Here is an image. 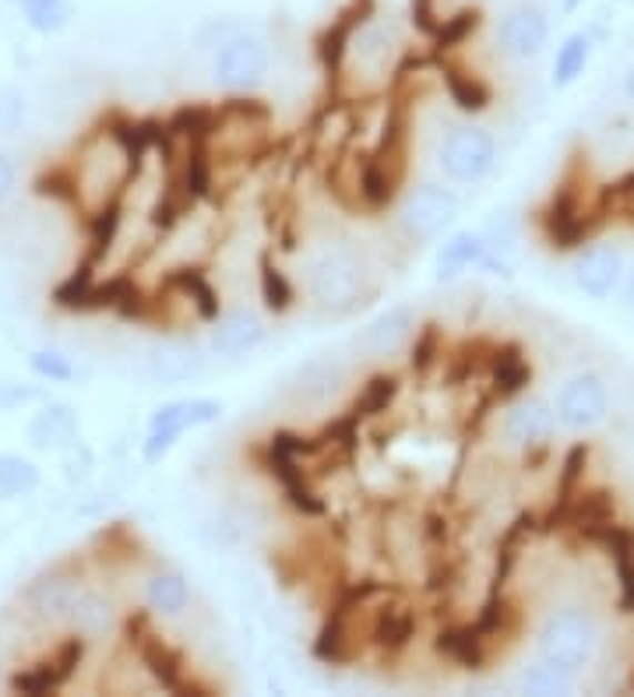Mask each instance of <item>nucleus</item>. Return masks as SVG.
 Listing matches in <instances>:
<instances>
[{"label": "nucleus", "instance_id": "37", "mask_svg": "<svg viewBox=\"0 0 634 697\" xmlns=\"http://www.w3.org/2000/svg\"><path fill=\"white\" fill-rule=\"evenodd\" d=\"M621 290H624V303H627L631 311H634V269L624 275V285H621Z\"/></svg>", "mask_w": 634, "mask_h": 697}, {"label": "nucleus", "instance_id": "25", "mask_svg": "<svg viewBox=\"0 0 634 697\" xmlns=\"http://www.w3.org/2000/svg\"><path fill=\"white\" fill-rule=\"evenodd\" d=\"M441 81H444V89L447 95H452V102L462 110V113H483L490 110V89H486V81L476 78V74H465L452 64H444L441 68Z\"/></svg>", "mask_w": 634, "mask_h": 697}, {"label": "nucleus", "instance_id": "9", "mask_svg": "<svg viewBox=\"0 0 634 697\" xmlns=\"http://www.w3.org/2000/svg\"><path fill=\"white\" fill-rule=\"evenodd\" d=\"M81 659H85V638H81V634H74V638L57 645V651L50 655V659L36 663V666H29L22 673H14L11 676V690L14 694H29V697L53 694V690H60L78 673Z\"/></svg>", "mask_w": 634, "mask_h": 697}, {"label": "nucleus", "instance_id": "24", "mask_svg": "<svg viewBox=\"0 0 634 697\" xmlns=\"http://www.w3.org/2000/svg\"><path fill=\"white\" fill-rule=\"evenodd\" d=\"M11 4L22 11L26 26L39 36H57L71 26L74 4L71 0H11Z\"/></svg>", "mask_w": 634, "mask_h": 697}, {"label": "nucleus", "instance_id": "2", "mask_svg": "<svg viewBox=\"0 0 634 697\" xmlns=\"http://www.w3.org/2000/svg\"><path fill=\"white\" fill-rule=\"evenodd\" d=\"M536 651L540 659L561 666L564 673L578 676L582 669L592 666L600 651V627L578 606H564L557 613H550L536 634Z\"/></svg>", "mask_w": 634, "mask_h": 697}, {"label": "nucleus", "instance_id": "34", "mask_svg": "<svg viewBox=\"0 0 634 697\" xmlns=\"http://www.w3.org/2000/svg\"><path fill=\"white\" fill-rule=\"evenodd\" d=\"M39 392L29 384H18V381H0V413H14V408H22L26 402H36Z\"/></svg>", "mask_w": 634, "mask_h": 697}, {"label": "nucleus", "instance_id": "15", "mask_svg": "<svg viewBox=\"0 0 634 697\" xmlns=\"http://www.w3.org/2000/svg\"><path fill=\"white\" fill-rule=\"evenodd\" d=\"M416 638V609L405 606L399 599H388L378 606L371 627H366V642H371L381 655L395 659L399 651H405Z\"/></svg>", "mask_w": 634, "mask_h": 697}, {"label": "nucleus", "instance_id": "4", "mask_svg": "<svg viewBox=\"0 0 634 697\" xmlns=\"http://www.w3.org/2000/svg\"><path fill=\"white\" fill-rule=\"evenodd\" d=\"M269 43L254 32H233L222 39L212 64L219 89H227L230 95H251L254 89H261L264 78H269Z\"/></svg>", "mask_w": 634, "mask_h": 697}, {"label": "nucleus", "instance_id": "28", "mask_svg": "<svg viewBox=\"0 0 634 697\" xmlns=\"http://www.w3.org/2000/svg\"><path fill=\"white\" fill-rule=\"evenodd\" d=\"M258 279H261V300H264V306H269L272 314H285V311H293L296 306V285H293V279L285 275L279 264L272 261V254H264L261 257V272H258Z\"/></svg>", "mask_w": 634, "mask_h": 697}, {"label": "nucleus", "instance_id": "3", "mask_svg": "<svg viewBox=\"0 0 634 697\" xmlns=\"http://www.w3.org/2000/svg\"><path fill=\"white\" fill-rule=\"evenodd\" d=\"M459 212H462V201L452 188L423 180V183H416V188H409L402 194L399 225L413 240L431 243V240H441L447 230H452V225L459 222Z\"/></svg>", "mask_w": 634, "mask_h": 697}, {"label": "nucleus", "instance_id": "7", "mask_svg": "<svg viewBox=\"0 0 634 697\" xmlns=\"http://www.w3.org/2000/svg\"><path fill=\"white\" fill-rule=\"evenodd\" d=\"M557 423L575 430V434H585V430H596L600 423H606L610 413V392L600 374H575L571 381L561 384L557 392Z\"/></svg>", "mask_w": 634, "mask_h": 697}, {"label": "nucleus", "instance_id": "30", "mask_svg": "<svg viewBox=\"0 0 634 697\" xmlns=\"http://www.w3.org/2000/svg\"><path fill=\"white\" fill-rule=\"evenodd\" d=\"M399 384H402L399 374H378V377L366 381L363 395H360V402H356L353 420H366V416L388 413V405H392L395 395H399Z\"/></svg>", "mask_w": 634, "mask_h": 697}, {"label": "nucleus", "instance_id": "33", "mask_svg": "<svg viewBox=\"0 0 634 697\" xmlns=\"http://www.w3.org/2000/svg\"><path fill=\"white\" fill-rule=\"evenodd\" d=\"M60 455H64V476L71 479V483H81L89 476V468H92V451L85 447V444H71L68 451H60Z\"/></svg>", "mask_w": 634, "mask_h": 697}, {"label": "nucleus", "instance_id": "26", "mask_svg": "<svg viewBox=\"0 0 634 697\" xmlns=\"http://www.w3.org/2000/svg\"><path fill=\"white\" fill-rule=\"evenodd\" d=\"M113 603L107 596H99V592L85 588L81 592V599L71 613V627L81 634V638H99V634H107L113 627Z\"/></svg>", "mask_w": 634, "mask_h": 697}, {"label": "nucleus", "instance_id": "21", "mask_svg": "<svg viewBox=\"0 0 634 697\" xmlns=\"http://www.w3.org/2000/svg\"><path fill=\"white\" fill-rule=\"evenodd\" d=\"M592 50H596V39H592V32H585V29L561 39V47L554 53V68H550V71H554V74H550V78H554V89H571V85H575V81L588 68Z\"/></svg>", "mask_w": 634, "mask_h": 697}, {"label": "nucleus", "instance_id": "17", "mask_svg": "<svg viewBox=\"0 0 634 697\" xmlns=\"http://www.w3.org/2000/svg\"><path fill=\"white\" fill-rule=\"evenodd\" d=\"M89 585L78 578H43L36 582V588L29 592L32 609L50 624H71V613L81 599V592Z\"/></svg>", "mask_w": 634, "mask_h": 697}, {"label": "nucleus", "instance_id": "22", "mask_svg": "<svg viewBox=\"0 0 634 697\" xmlns=\"http://www.w3.org/2000/svg\"><path fill=\"white\" fill-rule=\"evenodd\" d=\"M138 655H141V666H145L155 680L167 687V690H180L183 687V666H180V655L162 642L155 638V634H138Z\"/></svg>", "mask_w": 634, "mask_h": 697}, {"label": "nucleus", "instance_id": "19", "mask_svg": "<svg viewBox=\"0 0 634 697\" xmlns=\"http://www.w3.org/2000/svg\"><path fill=\"white\" fill-rule=\"evenodd\" d=\"M204 371V356L188 342H167L152 353V374L162 384H188Z\"/></svg>", "mask_w": 634, "mask_h": 697}, {"label": "nucleus", "instance_id": "6", "mask_svg": "<svg viewBox=\"0 0 634 697\" xmlns=\"http://www.w3.org/2000/svg\"><path fill=\"white\" fill-rule=\"evenodd\" d=\"M497 162V141L486 128L462 124L447 131V138L437 149V166L452 183H480L490 176Z\"/></svg>", "mask_w": 634, "mask_h": 697}, {"label": "nucleus", "instance_id": "18", "mask_svg": "<svg viewBox=\"0 0 634 697\" xmlns=\"http://www.w3.org/2000/svg\"><path fill=\"white\" fill-rule=\"evenodd\" d=\"M437 651L447 655L455 666L462 669H483L490 659V642L480 634L476 624H459V627H444L437 638Z\"/></svg>", "mask_w": 634, "mask_h": 697}, {"label": "nucleus", "instance_id": "13", "mask_svg": "<svg viewBox=\"0 0 634 697\" xmlns=\"http://www.w3.org/2000/svg\"><path fill=\"white\" fill-rule=\"evenodd\" d=\"M227 416V402L209 398V395H194V398H173L167 405H159L149 416V430H167V434L183 437L188 430L198 426H212Z\"/></svg>", "mask_w": 634, "mask_h": 697}, {"label": "nucleus", "instance_id": "14", "mask_svg": "<svg viewBox=\"0 0 634 697\" xmlns=\"http://www.w3.org/2000/svg\"><path fill=\"white\" fill-rule=\"evenodd\" d=\"M269 327L251 311H227L212 321L209 332V348L215 356H248L264 342Z\"/></svg>", "mask_w": 634, "mask_h": 697}, {"label": "nucleus", "instance_id": "39", "mask_svg": "<svg viewBox=\"0 0 634 697\" xmlns=\"http://www.w3.org/2000/svg\"><path fill=\"white\" fill-rule=\"evenodd\" d=\"M588 4V0H561V11L564 14H575V11H582Z\"/></svg>", "mask_w": 634, "mask_h": 697}, {"label": "nucleus", "instance_id": "29", "mask_svg": "<svg viewBox=\"0 0 634 697\" xmlns=\"http://www.w3.org/2000/svg\"><path fill=\"white\" fill-rule=\"evenodd\" d=\"M36 486H39V468L29 458L4 451V455H0V494L4 497H26Z\"/></svg>", "mask_w": 634, "mask_h": 697}, {"label": "nucleus", "instance_id": "16", "mask_svg": "<svg viewBox=\"0 0 634 697\" xmlns=\"http://www.w3.org/2000/svg\"><path fill=\"white\" fill-rule=\"evenodd\" d=\"M26 437L36 451H68L81 441V423L78 413L64 402H47L39 413L29 420Z\"/></svg>", "mask_w": 634, "mask_h": 697}, {"label": "nucleus", "instance_id": "23", "mask_svg": "<svg viewBox=\"0 0 634 697\" xmlns=\"http://www.w3.org/2000/svg\"><path fill=\"white\" fill-rule=\"evenodd\" d=\"M515 687L522 694H536V697H564V694L575 690V676L564 673L554 663L540 659V663H529V666L519 669Z\"/></svg>", "mask_w": 634, "mask_h": 697}, {"label": "nucleus", "instance_id": "12", "mask_svg": "<svg viewBox=\"0 0 634 697\" xmlns=\"http://www.w3.org/2000/svg\"><path fill=\"white\" fill-rule=\"evenodd\" d=\"M416 314L409 306H388L374 321L363 324V332L356 335V345L363 348L371 360H388L402 353L405 345H413L416 339Z\"/></svg>", "mask_w": 634, "mask_h": 697}, {"label": "nucleus", "instance_id": "27", "mask_svg": "<svg viewBox=\"0 0 634 697\" xmlns=\"http://www.w3.org/2000/svg\"><path fill=\"white\" fill-rule=\"evenodd\" d=\"M529 381H533V366H529L515 348L494 356V366H490V384H494L497 398H515L522 395Z\"/></svg>", "mask_w": 634, "mask_h": 697}, {"label": "nucleus", "instance_id": "10", "mask_svg": "<svg viewBox=\"0 0 634 697\" xmlns=\"http://www.w3.org/2000/svg\"><path fill=\"white\" fill-rule=\"evenodd\" d=\"M571 275H575V285L588 300H610L624 285L627 261L621 248H613V243H592V248H585L575 257Z\"/></svg>", "mask_w": 634, "mask_h": 697}, {"label": "nucleus", "instance_id": "32", "mask_svg": "<svg viewBox=\"0 0 634 697\" xmlns=\"http://www.w3.org/2000/svg\"><path fill=\"white\" fill-rule=\"evenodd\" d=\"M26 120V95L18 89H0V134H11Z\"/></svg>", "mask_w": 634, "mask_h": 697}, {"label": "nucleus", "instance_id": "36", "mask_svg": "<svg viewBox=\"0 0 634 697\" xmlns=\"http://www.w3.org/2000/svg\"><path fill=\"white\" fill-rule=\"evenodd\" d=\"M14 162L4 155V152H0V204H4L11 194H14Z\"/></svg>", "mask_w": 634, "mask_h": 697}, {"label": "nucleus", "instance_id": "1", "mask_svg": "<svg viewBox=\"0 0 634 697\" xmlns=\"http://www.w3.org/2000/svg\"><path fill=\"white\" fill-rule=\"evenodd\" d=\"M303 285L311 300L332 314H350L366 303V269L360 254L342 240H329L306 254Z\"/></svg>", "mask_w": 634, "mask_h": 697}, {"label": "nucleus", "instance_id": "11", "mask_svg": "<svg viewBox=\"0 0 634 697\" xmlns=\"http://www.w3.org/2000/svg\"><path fill=\"white\" fill-rule=\"evenodd\" d=\"M546 43H550V18L533 4L511 8L497 22V47L511 60H533L546 50Z\"/></svg>", "mask_w": 634, "mask_h": 697}, {"label": "nucleus", "instance_id": "5", "mask_svg": "<svg viewBox=\"0 0 634 697\" xmlns=\"http://www.w3.org/2000/svg\"><path fill=\"white\" fill-rule=\"evenodd\" d=\"M486 272L497 279H515V264H511L494 243L486 240V233L476 230H455L441 240V248L434 254V279L437 282H459L465 272Z\"/></svg>", "mask_w": 634, "mask_h": 697}, {"label": "nucleus", "instance_id": "38", "mask_svg": "<svg viewBox=\"0 0 634 697\" xmlns=\"http://www.w3.org/2000/svg\"><path fill=\"white\" fill-rule=\"evenodd\" d=\"M624 95H627V102L634 107V64H631L627 74H624Z\"/></svg>", "mask_w": 634, "mask_h": 697}, {"label": "nucleus", "instance_id": "31", "mask_svg": "<svg viewBox=\"0 0 634 697\" xmlns=\"http://www.w3.org/2000/svg\"><path fill=\"white\" fill-rule=\"evenodd\" d=\"M29 371L50 384L74 381V363L64 353H57V348H36V353H29Z\"/></svg>", "mask_w": 634, "mask_h": 697}, {"label": "nucleus", "instance_id": "20", "mask_svg": "<svg viewBox=\"0 0 634 697\" xmlns=\"http://www.w3.org/2000/svg\"><path fill=\"white\" fill-rule=\"evenodd\" d=\"M145 599H149V609L159 613V617H180V613L191 606V585L180 570L162 567L145 582Z\"/></svg>", "mask_w": 634, "mask_h": 697}, {"label": "nucleus", "instance_id": "8", "mask_svg": "<svg viewBox=\"0 0 634 697\" xmlns=\"http://www.w3.org/2000/svg\"><path fill=\"white\" fill-rule=\"evenodd\" d=\"M554 430H557V408L543 395H519L507 405V413L501 420L504 441L522 451L546 447V441L554 437Z\"/></svg>", "mask_w": 634, "mask_h": 697}, {"label": "nucleus", "instance_id": "35", "mask_svg": "<svg viewBox=\"0 0 634 697\" xmlns=\"http://www.w3.org/2000/svg\"><path fill=\"white\" fill-rule=\"evenodd\" d=\"M617 574H621V606L634 609V557L617 560Z\"/></svg>", "mask_w": 634, "mask_h": 697}]
</instances>
